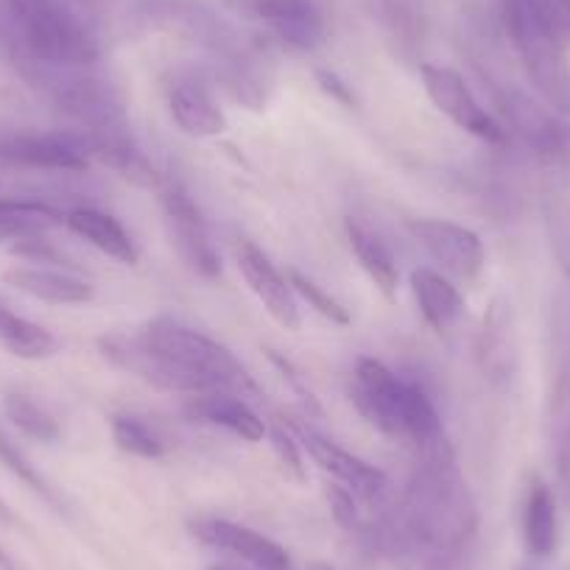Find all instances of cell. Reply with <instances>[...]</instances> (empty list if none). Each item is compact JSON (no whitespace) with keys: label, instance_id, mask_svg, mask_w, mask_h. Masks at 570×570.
<instances>
[{"label":"cell","instance_id":"cell-1","mask_svg":"<svg viewBox=\"0 0 570 570\" xmlns=\"http://www.w3.org/2000/svg\"><path fill=\"white\" fill-rule=\"evenodd\" d=\"M403 514L411 540L440 559L453 557L473 540L479 512L445 440L420 451Z\"/></svg>","mask_w":570,"mask_h":570},{"label":"cell","instance_id":"cell-2","mask_svg":"<svg viewBox=\"0 0 570 570\" xmlns=\"http://www.w3.org/2000/svg\"><path fill=\"white\" fill-rule=\"evenodd\" d=\"M0 26L29 70H81L101 57L96 26L79 0H0Z\"/></svg>","mask_w":570,"mask_h":570},{"label":"cell","instance_id":"cell-3","mask_svg":"<svg viewBox=\"0 0 570 570\" xmlns=\"http://www.w3.org/2000/svg\"><path fill=\"white\" fill-rule=\"evenodd\" d=\"M353 403L375 431L416 451L442 442V420L420 383L394 375L383 361L358 358L353 372Z\"/></svg>","mask_w":570,"mask_h":570},{"label":"cell","instance_id":"cell-4","mask_svg":"<svg viewBox=\"0 0 570 570\" xmlns=\"http://www.w3.org/2000/svg\"><path fill=\"white\" fill-rule=\"evenodd\" d=\"M137 333L163 358H168L185 375L194 377L202 392L224 389V392H235L240 397H261V386L249 375V370L235 358L233 350L218 344L216 338L205 336L202 331H194V327L183 325L171 316H157V320L146 322Z\"/></svg>","mask_w":570,"mask_h":570},{"label":"cell","instance_id":"cell-5","mask_svg":"<svg viewBox=\"0 0 570 570\" xmlns=\"http://www.w3.org/2000/svg\"><path fill=\"white\" fill-rule=\"evenodd\" d=\"M503 20L537 96L553 112L570 115V62L562 37L548 29L523 0H503Z\"/></svg>","mask_w":570,"mask_h":570},{"label":"cell","instance_id":"cell-6","mask_svg":"<svg viewBox=\"0 0 570 570\" xmlns=\"http://www.w3.org/2000/svg\"><path fill=\"white\" fill-rule=\"evenodd\" d=\"M155 194L160 199L163 216H166L171 244L177 246L179 257L202 277H218L222 274V257H218L216 244L210 238L205 216L196 207L194 196L185 190L179 179L163 174L155 185Z\"/></svg>","mask_w":570,"mask_h":570},{"label":"cell","instance_id":"cell-7","mask_svg":"<svg viewBox=\"0 0 570 570\" xmlns=\"http://www.w3.org/2000/svg\"><path fill=\"white\" fill-rule=\"evenodd\" d=\"M90 140L79 129L0 135V166L29 171H87Z\"/></svg>","mask_w":570,"mask_h":570},{"label":"cell","instance_id":"cell-8","mask_svg":"<svg viewBox=\"0 0 570 570\" xmlns=\"http://www.w3.org/2000/svg\"><path fill=\"white\" fill-rule=\"evenodd\" d=\"M240 18L261 23L279 46L314 51L325 42L327 23L316 0H222Z\"/></svg>","mask_w":570,"mask_h":570},{"label":"cell","instance_id":"cell-9","mask_svg":"<svg viewBox=\"0 0 570 570\" xmlns=\"http://www.w3.org/2000/svg\"><path fill=\"white\" fill-rule=\"evenodd\" d=\"M409 233L448 277L473 283L484 272L487 249L475 229L445 218H411Z\"/></svg>","mask_w":570,"mask_h":570},{"label":"cell","instance_id":"cell-10","mask_svg":"<svg viewBox=\"0 0 570 570\" xmlns=\"http://www.w3.org/2000/svg\"><path fill=\"white\" fill-rule=\"evenodd\" d=\"M420 76L431 104H434L451 124H456L462 131L481 137V140L487 142L507 140L503 126L475 101L473 90H470L468 81L462 79V73H456L453 68H442V65H422Z\"/></svg>","mask_w":570,"mask_h":570},{"label":"cell","instance_id":"cell-11","mask_svg":"<svg viewBox=\"0 0 570 570\" xmlns=\"http://www.w3.org/2000/svg\"><path fill=\"white\" fill-rule=\"evenodd\" d=\"M98 350L104 358L115 366V370L126 372V375L137 377V381L149 383V386L160 389V392H179V394H202L194 377L185 375L179 366L163 358L155 347H151L140 333H112V336L98 338Z\"/></svg>","mask_w":570,"mask_h":570},{"label":"cell","instance_id":"cell-12","mask_svg":"<svg viewBox=\"0 0 570 570\" xmlns=\"http://www.w3.org/2000/svg\"><path fill=\"white\" fill-rule=\"evenodd\" d=\"M292 428L299 448H303V451L308 453V456L314 459L327 475H333L338 487L350 490L358 501L364 503L377 501V498H381V492L386 490V475H383V470H377L375 464L364 462V459L353 456V453L338 448L336 442L327 440L325 434L314 431V428L305 425V422H292Z\"/></svg>","mask_w":570,"mask_h":570},{"label":"cell","instance_id":"cell-13","mask_svg":"<svg viewBox=\"0 0 570 570\" xmlns=\"http://www.w3.org/2000/svg\"><path fill=\"white\" fill-rule=\"evenodd\" d=\"M190 529L205 546L229 553V557L240 559V562L255 570H294L288 551L279 542H274L272 537L261 534L249 525L233 523V520L224 518H199L194 520Z\"/></svg>","mask_w":570,"mask_h":570},{"label":"cell","instance_id":"cell-14","mask_svg":"<svg viewBox=\"0 0 570 570\" xmlns=\"http://www.w3.org/2000/svg\"><path fill=\"white\" fill-rule=\"evenodd\" d=\"M235 263H238L240 274H244L246 285H249V292L261 299L268 316L277 325H283L285 331H299L303 316H299L297 294H294L288 277L279 274V268L252 240H238L235 244Z\"/></svg>","mask_w":570,"mask_h":570},{"label":"cell","instance_id":"cell-15","mask_svg":"<svg viewBox=\"0 0 570 570\" xmlns=\"http://www.w3.org/2000/svg\"><path fill=\"white\" fill-rule=\"evenodd\" d=\"M168 112L174 124L190 137H218L229 129L227 115L218 107L210 85L196 73L174 76L168 85Z\"/></svg>","mask_w":570,"mask_h":570},{"label":"cell","instance_id":"cell-16","mask_svg":"<svg viewBox=\"0 0 570 570\" xmlns=\"http://www.w3.org/2000/svg\"><path fill=\"white\" fill-rule=\"evenodd\" d=\"M185 411H188L190 420L224 428L244 442H261L268 434L266 422L252 411V405L240 394L224 392V389L190 394Z\"/></svg>","mask_w":570,"mask_h":570},{"label":"cell","instance_id":"cell-17","mask_svg":"<svg viewBox=\"0 0 570 570\" xmlns=\"http://www.w3.org/2000/svg\"><path fill=\"white\" fill-rule=\"evenodd\" d=\"M3 279L14 285L18 292L51 305H85L96 294L85 277L73 274L70 268L57 266H35V263L29 266V263H23V266L9 268Z\"/></svg>","mask_w":570,"mask_h":570},{"label":"cell","instance_id":"cell-18","mask_svg":"<svg viewBox=\"0 0 570 570\" xmlns=\"http://www.w3.org/2000/svg\"><path fill=\"white\" fill-rule=\"evenodd\" d=\"M411 292L422 320L434 333L451 331L464 314V297L451 277L434 268H414L411 272Z\"/></svg>","mask_w":570,"mask_h":570},{"label":"cell","instance_id":"cell-19","mask_svg":"<svg viewBox=\"0 0 570 570\" xmlns=\"http://www.w3.org/2000/svg\"><path fill=\"white\" fill-rule=\"evenodd\" d=\"M65 227L124 266H137L140 261V252H137L131 235L109 213L96 210V207H76V210L65 213Z\"/></svg>","mask_w":570,"mask_h":570},{"label":"cell","instance_id":"cell-20","mask_svg":"<svg viewBox=\"0 0 570 570\" xmlns=\"http://www.w3.org/2000/svg\"><path fill=\"white\" fill-rule=\"evenodd\" d=\"M344 229H347L350 249H353V255L358 257V263H361V268L366 272V277L375 283V288L383 294V297L394 299V294H397V285H400V268H397V263H394L392 249H389V246L383 244L375 233H372V229H366L364 224L353 222V218L344 224Z\"/></svg>","mask_w":570,"mask_h":570},{"label":"cell","instance_id":"cell-21","mask_svg":"<svg viewBox=\"0 0 570 570\" xmlns=\"http://www.w3.org/2000/svg\"><path fill=\"white\" fill-rule=\"evenodd\" d=\"M523 542L529 557L548 559L557 551L559 542V518L557 498L546 484H534L529 490L523 509Z\"/></svg>","mask_w":570,"mask_h":570},{"label":"cell","instance_id":"cell-22","mask_svg":"<svg viewBox=\"0 0 570 570\" xmlns=\"http://www.w3.org/2000/svg\"><path fill=\"white\" fill-rule=\"evenodd\" d=\"M0 344L23 361H42L57 353L59 342L51 331L37 322L14 314L9 305L0 303Z\"/></svg>","mask_w":570,"mask_h":570},{"label":"cell","instance_id":"cell-23","mask_svg":"<svg viewBox=\"0 0 570 570\" xmlns=\"http://www.w3.org/2000/svg\"><path fill=\"white\" fill-rule=\"evenodd\" d=\"M59 224H65V213H59L57 207L29 199H0V238L9 235L23 238Z\"/></svg>","mask_w":570,"mask_h":570},{"label":"cell","instance_id":"cell-24","mask_svg":"<svg viewBox=\"0 0 570 570\" xmlns=\"http://www.w3.org/2000/svg\"><path fill=\"white\" fill-rule=\"evenodd\" d=\"M3 409H7V416L12 420V425L18 431H23L29 440L37 442H57L59 440V422L53 420L51 411L42 409L37 400H31L29 394L12 392L3 400Z\"/></svg>","mask_w":570,"mask_h":570},{"label":"cell","instance_id":"cell-25","mask_svg":"<svg viewBox=\"0 0 570 570\" xmlns=\"http://www.w3.org/2000/svg\"><path fill=\"white\" fill-rule=\"evenodd\" d=\"M112 440L118 445V451L137 459H160L166 453V445H163L160 436L146 422L131 414L112 416Z\"/></svg>","mask_w":570,"mask_h":570},{"label":"cell","instance_id":"cell-26","mask_svg":"<svg viewBox=\"0 0 570 570\" xmlns=\"http://www.w3.org/2000/svg\"><path fill=\"white\" fill-rule=\"evenodd\" d=\"M288 283H292L294 294H297V297H303L305 303L316 311V314L325 316V320H331L333 325H350V311L344 308V305L338 303L333 294H327L322 285H316L314 279L305 277L303 272H297V268H288Z\"/></svg>","mask_w":570,"mask_h":570},{"label":"cell","instance_id":"cell-27","mask_svg":"<svg viewBox=\"0 0 570 570\" xmlns=\"http://www.w3.org/2000/svg\"><path fill=\"white\" fill-rule=\"evenodd\" d=\"M553 425H557L559 451L562 462L570 456V338L562 353V370L557 377V392H553Z\"/></svg>","mask_w":570,"mask_h":570},{"label":"cell","instance_id":"cell-28","mask_svg":"<svg viewBox=\"0 0 570 570\" xmlns=\"http://www.w3.org/2000/svg\"><path fill=\"white\" fill-rule=\"evenodd\" d=\"M0 464L9 470V473L18 475L20 481H23L26 487H31V490L37 492V495L48 498V501H53V492L51 487L46 484V479H42L40 473H37L35 464L29 462V459L23 456V451H20L18 445H14L12 440H9L7 434H3V428H0Z\"/></svg>","mask_w":570,"mask_h":570},{"label":"cell","instance_id":"cell-29","mask_svg":"<svg viewBox=\"0 0 570 570\" xmlns=\"http://www.w3.org/2000/svg\"><path fill=\"white\" fill-rule=\"evenodd\" d=\"M268 440H272V448L274 453H277L283 470H288L294 479L303 481L305 468H303V448H299V442L294 440V436L285 431V425H279V422L268 428Z\"/></svg>","mask_w":570,"mask_h":570},{"label":"cell","instance_id":"cell-30","mask_svg":"<svg viewBox=\"0 0 570 570\" xmlns=\"http://www.w3.org/2000/svg\"><path fill=\"white\" fill-rule=\"evenodd\" d=\"M523 3L564 42L570 40V0H523Z\"/></svg>","mask_w":570,"mask_h":570},{"label":"cell","instance_id":"cell-31","mask_svg":"<svg viewBox=\"0 0 570 570\" xmlns=\"http://www.w3.org/2000/svg\"><path fill=\"white\" fill-rule=\"evenodd\" d=\"M316 81H320L322 92H325V96H331L333 101L342 104V107H347V109L358 107V98H355L353 87H350L342 76L333 73V70H316Z\"/></svg>","mask_w":570,"mask_h":570},{"label":"cell","instance_id":"cell-32","mask_svg":"<svg viewBox=\"0 0 570 570\" xmlns=\"http://www.w3.org/2000/svg\"><path fill=\"white\" fill-rule=\"evenodd\" d=\"M0 570H20L18 564H14V559L9 557V553L3 551V548H0Z\"/></svg>","mask_w":570,"mask_h":570},{"label":"cell","instance_id":"cell-33","mask_svg":"<svg viewBox=\"0 0 570 570\" xmlns=\"http://www.w3.org/2000/svg\"><path fill=\"white\" fill-rule=\"evenodd\" d=\"M0 523H9V525L14 523V514H12V509H9L7 503H3V501H0Z\"/></svg>","mask_w":570,"mask_h":570},{"label":"cell","instance_id":"cell-34","mask_svg":"<svg viewBox=\"0 0 570 570\" xmlns=\"http://www.w3.org/2000/svg\"><path fill=\"white\" fill-rule=\"evenodd\" d=\"M308 570H336V568L327 562H314V564H308Z\"/></svg>","mask_w":570,"mask_h":570},{"label":"cell","instance_id":"cell-35","mask_svg":"<svg viewBox=\"0 0 570 570\" xmlns=\"http://www.w3.org/2000/svg\"><path fill=\"white\" fill-rule=\"evenodd\" d=\"M210 570H235V568H227V564H213Z\"/></svg>","mask_w":570,"mask_h":570}]
</instances>
